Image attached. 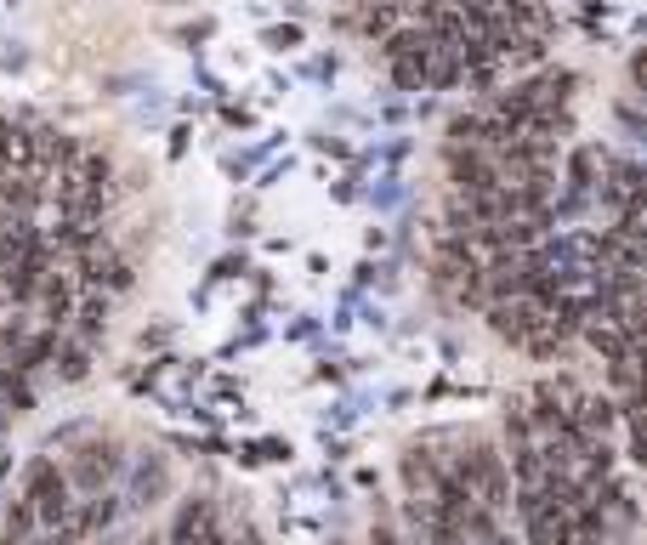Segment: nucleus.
<instances>
[{
  "label": "nucleus",
  "instance_id": "nucleus-6",
  "mask_svg": "<svg viewBox=\"0 0 647 545\" xmlns=\"http://www.w3.org/2000/svg\"><path fill=\"white\" fill-rule=\"evenodd\" d=\"M46 250V239L35 233V222L29 216H0V279L6 273H18L29 256H40Z\"/></svg>",
  "mask_w": 647,
  "mask_h": 545
},
{
  "label": "nucleus",
  "instance_id": "nucleus-18",
  "mask_svg": "<svg viewBox=\"0 0 647 545\" xmlns=\"http://www.w3.org/2000/svg\"><path fill=\"white\" fill-rule=\"evenodd\" d=\"M296 40H301V29H267V46H273V52H290Z\"/></svg>",
  "mask_w": 647,
  "mask_h": 545
},
{
  "label": "nucleus",
  "instance_id": "nucleus-3",
  "mask_svg": "<svg viewBox=\"0 0 647 545\" xmlns=\"http://www.w3.org/2000/svg\"><path fill=\"white\" fill-rule=\"evenodd\" d=\"M23 500H29V511H35V523H63L69 517V477L57 472L52 460H35L29 466V477H23Z\"/></svg>",
  "mask_w": 647,
  "mask_h": 545
},
{
  "label": "nucleus",
  "instance_id": "nucleus-8",
  "mask_svg": "<svg viewBox=\"0 0 647 545\" xmlns=\"http://www.w3.org/2000/svg\"><path fill=\"white\" fill-rule=\"evenodd\" d=\"M46 250H63V256H80L86 262L91 250H103V222H86V216H63V228L52 233Z\"/></svg>",
  "mask_w": 647,
  "mask_h": 545
},
{
  "label": "nucleus",
  "instance_id": "nucleus-13",
  "mask_svg": "<svg viewBox=\"0 0 647 545\" xmlns=\"http://www.w3.org/2000/svg\"><path fill=\"white\" fill-rule=\"evenodd\" d=\"M159 494H165V460H142L137 489H131V506H154Z\"/></svg>",
  "mask_w": 647,
  "mask_h": 545
},
{
  "label": "nucleus",
  "instance_id": "nucleus-12",
  "mask_svg": "<svg viewBox=\"0 0 647 545\" xmlns=\"http://www.w3.org/2000/svg\"><path fill=\"white\" fill-rule=\"evenodd\" d=\"M40 296H46V318H52V330H63V324H69V313H74V290H69V279L46 273Z\"/></svg>",
  "mask_w": 647,
  "mask_h": 545
},
{
  "label": "nucleus",
  "instance_id": "nucleus-7",
  "mask_svg": "<svg viewBox=\"0 0 647 545\" xmlns=\"http://www.w3.org/2000/svg\"><path fill=\"white\" fill-rule=\"evenodd\" d=\"M489 330L500 335V341H511V347H523L528 335L540 330V307L523 296H511V301H489Z\"/></svg>",
  "mask_w": 647,
  "mask_h": 545
},
{
  "label": "nucleus",
  "instance_id": "nucleus-5",
  "mask_svg": "<svg viewBox=\"0 0 647 545\" xmlns=\"http://www.w3.org/2000/svg\"><path fill=\"white\" fill-rule=\"evenodd\" d=\"M591 194L602 199L613 216H619L625 205H636V199H642V165H636V159H613L608 154V165H602V176H596Z\"/></svg>",
  "mask_w": 647,
  "mask_h": 545
},
{
  "label": "nucleus",
  "instance_id": "nucleus-1",
  "mask_svg": "<svg viewBox=\"0 0 647 545\" xmlns=\"http://www.w3.org/2000/svg\"><path fill=\"white\" fill-rule=\"evenodd\" d=\"M108 182H114V165H108L103 154H80L63 176H52V199L63 205V216L103 222V211H108Z\"/></svg>",
  "mask_w": 647,
  "mask_h": 545
},
{
  "label": "nucleus",
  "instance_id": "nucleus-11",
  "mask_svg": "<svg viewBox=\"0 0 647 545\" xmlns=\"http://www.w3.org/2000/svg\"><path fill=\"white\" fill-rule=\"evenodd\" d=\"M210 528V506L205 500H188L176 511V528H171V545H199V534Z\"/></svg>",
  "mask_w": 647,
  "mask_h": 545
},
{
  "label": "nucleus",
  "instance_id": "nucleus-2",
  "mask_svg": "<svg viewBox=\"0 0 647 545\" xmlns=\"http://www.w3.org/2000/svg\"><path fill=\"white\" fill-rule=\"evenodd\" d=\"M466 489V500H472L477 511H506L511 506V483H506V455L494 449V443H472L466 455L455 460V472H449Z\"/></svg>",
  "mask_w": 647,
  "mask_h": 545
},
{
  "label": "nucleus",
  "instance_id": "nucleus-15",
  "mask_svg": "<svg viewBox=\"0 0 647 545\" xmlns=\"http://www.w3.org/2000/svg\"><path fill=\"white\" fill-rule=\"evenodd\" d=\"M69 318H80V347H86V341H97V335L108 330V301L91 296L86 307H80V313H69Z\"/></svg>",
  "mask_w": 647,
  "mask_h": 545
},
{
  "label": "nucleus",
  "instance_id": "nucleus-14",
  "mask_svg": "<svg viewBox=\"0 0 647 545\" xmlns=\"http://www.w3.org/2000/svg\"><path fill=\"white\" fill-rule=\"evenodd\" d=\"M0 409H12V415H29L35 409V392L23 387V375L0 370Z\"/></svg>",
  "mask_w": 647,
  "mask_h": 545
},
{
  "label": "nucleus",
  "instance_id": "nucleus-16",
  "mask_svg": "<svg viewBox=\"0 0 647 545\" xmlns=\"http://www.w3.org/2000/svg\"><path fill=\"white\" fill-rule=\"evenodd\" d=\"M86 370H91L86 347H63V352H57V381H86Z\"/></svg>",
  "mask_w": 647,
  "mask_h": 545
},
{
  "label": "nucleus",
  "instance_id": "nucleus-10",
  "mask_svg": "<svg viewBox=\"0 0 647 545\" xmlns=\"http://www.w3.org/2000/svg\"><path fill=\"white\" fill-rule=\"evenodd\" d=\"M602 165H608V148H574V159H568V194H585L591 199L596 176H602Z\"/></svg>",
  "mask_w": 647,
  "mask_h": 545
},
{
  "label": "nucleus",
  "instance_id": "nucleus-4",
  "mask_svg": "<svg viewBox=\"0 0 647 545\" xmlns=\"http://www.w3.org/2000/svg\"><path fill=\"white\" fill-rule=\"evenodd\" d=\"M120 477V443L103 438V443H86L74 455V472H69V489H86V494H103V483Z\"/></svg>",
  "mask_w": 647,
  "mask_h": 545
},
{
  "label": "nucleus",
  "instance_id": "nucleus-9",
  "mask_svg": "<svg viewBox=\"0 0 647 545\" xmlns=\"http://www.w3.org/2000/svg\"><path fill=\"white\" fill-rule=\"evenodd\" d=\"M80 279H86L91 290H125V284H131V267L103 245V250H91L86 262H80Z\"/></svg>",
  "mask_w": 647,
  "mask_h": 545
},
{
  "label": "nucleus",
  "instance_id": "nucleus-17",
  "mask_svg": "<svg viewBox=\"0 0 647 545\" xmlns=\"http://www.w3.org/2000/svg\"><path fill=\"white\" fill-rule=\"evenodd\" d=\"M35 528V511H29V500H12V511H6V540H23Z\"/></svg>",
  "mask_w": 647,
  "mask_h": 545
}]
</instances>
